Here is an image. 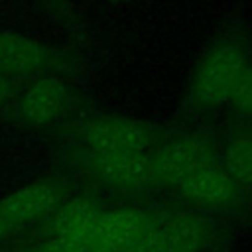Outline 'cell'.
I'll list each match as a JSON object with an SVG mask.
<instances>
[{"mask_svg": "<svg viewBox=\"0 0 252 252\" xmlns=\"http://www.w3.org/2000/svg\"><path fill=\"white\" fill-rule=\"evenodd\" d=\"M189 98L201 108L228 106L252 120V47L234 35L219 37L193 71Z\"/></svg>", "mask_w": 252, "mask_h": 252, "instance_id": "obj_1", "label": "cell"}, {"mask_svg": "<svg viewBox=\"0 0 252 252\" xmlns=\"http://www.w3.org/2000/svg\"><path fill=\"white\" fill-rule=\"evenodd\" d=\"M219 158L213 144L207 138L195 134L177 136L152 154L156 181L171 187H179L201 167Z\"/></svg>", "mask_w": 252, "mask_h": 252, "instance_id": "obj_2", "label": "cell"}, {"mask_svg": "<svg viewBox=\"0 0 252 252\" xmlns=\"http://www.w3.org/2000/svg\"><path fill=\"white\" fill-rule=\"evenodd\" d=\"M156 226L158 219L138 209L102 211L89 236V252H130Z\"/></svg>", "mask_w": 252, "mask_h": 252, "instance_id": "obj_3", "label": "cell"}, {"mask_svg": "<svg viewBox=\"0 0 252 252\" xmlns=\"http://www.w3.org/2000/svg\"><path fill=\"white\" fill-rule=\"evenodd\" d=\"M85 140L91 154H148L154 144L152 128L140 120L124 116L94 118Z\"/></svg>", "mask_w": 252, "mask_h": 252, "instance_id": "obj_4", "label": "cell"}, {"mask_svg": "<svg viewBox=\"0 0 252 252\" xmlns=\"http://www.w3.org/2000/svg\"><path fill=\"white\" fill-rule=\"evenodd\" d=\"M91 169L124 191H146L156 185L152 154H89Z\"/></svg>", "mask_w": 252, "mask_h": 252, "instance_id": "obj_5", "label": "cell"}, {"mask_svg": "<svg viewBox=\"0 0 252 252\" xmlns=\"http://www.w3.org/2000/svg\"><path fill=\"white\" fill-rule=\"evenodd\" d=\"M179 195L201 209H220L236 201L240 189L224 169L222 161H213L185 179L179 187Z\"/></svg>", "mask_w": 252, "mask_h": 252, "instance_id": "obj_6", "label": "cell"}, {"mask_svg": "<svg viewBox=\"0 0 252 252\" xmlns=\"http://www.w3.org/2000/svg\"><path fill=\"white\" fill-rule=\"evenodd\" d=\"M61 203V185L53 179H41L0 199V215L10 222H26L55 211Z\"/></svg>", "mask_w": 252, "mask_h": 252, "instance_id": "obj_7", "label": "cell"}, {"mask_svg": "<svg viewBox=\"0 0 252 252\" xmlns=\"http://www.w3.org/2000/svg\"><path fill=\"white\" fill-rule=\"evenodd\" d=\"M211 236V224L195 213H177L158 224V238L163 252H201Z\"/></svg>", "mask_w": 252, "mask_h": 252, "instance_id": "obj_8", "label": "cell"}, {"mask_svg": "<svg viewBox=\"0 0 252 252\" xmlns=\"http://www.w3.org/2000/svg\"><path fill=\"white\" fill-rule=\"evenodd\" d=\"M67 102V91L57 79H35L20 96L18 112L28 124H49L55 120Z\"/></svg>", "mask_w": 252, "mask_h": 252, "instance_id": "obj_9", "label": "cell"}, {"mask_svg": "<svg viewBox=\"0 0 252 252\" xmlns=\"http://www.w3.org/2000/svg\"><path fill=\"white\" fill-rule=\"evenodd\" d=\"M47 65L45 49L18 33H0V71L28 77Z\"/></svg>", "mask_w": 252, "mask_h": 252, "instance_id": "obj_10", "label": "cell"}, {"mask_svg": "<svg viewBox=\"0 0 252 252\" xmlns=\"http://www.w3.org/2000/svg\"><path fill=\"white\" fill-rule=\"evenodd\" d=\"M102 209L96 201L89 197L71 199L55 209L51 230L55 236H71V238H89Z\"/></svg>", "mask_w": 252, "mask_h": 252, "instance_id": "obj_11", "label": "cell"}, {"mask_svg": "<svg viewBox=\"0 0 252 252\" xmlns=\"http://www.w3.org/2000/svg\"><path fill=\"white\" fill-rule=\"evenodd\" d=\"M220 161L238 189L252 191V130L232 134L224 144Z\"/></svg>", "mask_w": 252, "mask_h": 252, "instance_id": "obj_12", "label": "cell"}, {"mask_svg": "<svg viewBox=\"0 0 252 252\" xmlns=\"http://www.w3.org/2000/svg\"><path fill=\"white\" fill-rule=\"evenodd\" d=\"M41 252H89V238H71V236H51Z\"/></svg>", "mask_w": 252, "mask_h": 252, "instance_id": "obj_13", "label": "cell"}, {"mask_svg": "<svg viewBox=\"0 0 252 252\" xmlns=\"http://www.w3.org/2000/svg\"><path fill=\"white\" fill-rule=\"evenodd\" d=\"M10 83H8V79L4 77V73L0 71V108L8 102V98H10Z\"/></svg>", "mask_w": 252, "mask_h": 252, "instance_id": "obj_14", "label": "cell"}, {"mask_svg": "<svg viewBox=\"0 0 252 252\" xmlns=\"http://www.w3.org/2000/svg\"><path fill=\"white\" fill-rule=\"evenodd\" d=\"M10 226H12V224H10V222H8V220H6V219H4L2 215H0V240H2V238H4L6 234H8Z\"/></svg>", "mask_w": 252, "mask_h": 252, "instance_id": "obj_15", "label": "cell"}]
</instances>
